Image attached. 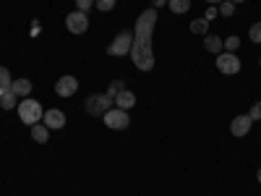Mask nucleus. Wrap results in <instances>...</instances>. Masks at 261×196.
<instances>
[{
	"mask_svg": "<svg viewBox=\"0 0 261 196\" xmlns=\"http://www.w3.org/2000/svg\"><path fill=\"white\" fill-rule=\"evenodd\" d=\"M157 27V8H146L136 18L134 29V47H130V60L139 71H151L154 68V47H151V37Z\"/></svg>",
	"mask_w": 261,
	"mask_h": 196,
	"instance_id": "nucleus-1",
	"label": "nucleus"
},
{
	"mask_svg": "<svg viewBox=\"0 0 261 196\" xmlns=\"http://www.w3.org/2000/svg\"><path fill=\"white\" fill-rule=\"evenodd\" d=\"M16 110H18V118H21V123H24V126H37V123H42V115H45V107H42L37 100H21L18 102V107H16Z\"/></svg>",
	"mask_w": 261,
	"mask_h": 196,
	"instance_id": "nucleus-2",
	"label": "nucleus"
},
{
	"mask_svg": "<svg viewBox=\"0 0 261 196\" xmlns=\"http://www.w3.org/2000/svg\"><path fill=\"white\" fill-rule=\"evenodd\" d=\"M217 60V71L220 74H225V76H235V74H241V68H243V63H241V58H238V53H220V55H214Z\"/></svg>",
	"mask_w": 261,
	"mask_h": 196,
	"instance_id": "nucleus-3",
	"label": "nucleus"
},
{
	"mask_svg": "<svg viewBox=\"0 0 261 196\" xmlns=\"http://www.w3.org/2000/svg\"><path fill=\"white\" fill-rule=\"evenodd\" d=\"M110 107H115V102L107 97V94H89L86 97V102H84V110L89 113V115H97V118H102Z\"/></svg>",
	"mask_w": 261,
	"mask_h": 196,
	"instance_id": "nucleus-4",
	"label": "nucleus"
},
{
	"mask_svg": "<svg viewBox=\"0 0 261 196\" xmlns=\"http://www.w3.org/2000/svg\"><path fill=\"white\" fill-rule=\"evenodd\" d=\"M130 47H134V34H130V32H120L110 45H107V55L125 58V55H130Z\"/></svg>",
	"mask_w": 261,
	"mask_h": 196,
	"instance_id": "nucleus-5",
	"label": "nucleus"
},
{
	"mask_svg": "<svg viewBox=\"0 0 261 196\" xmlns=\"http://www.w3.org/2000/svg\"><path fill=\"white\" fill-rule=\"evenodd\" d=\"M102 123L107 128H113V131H125L130 126V115L128 110H120V107H110L105 115H102Z\"/></svg>",
	"mask_w": 261,
	"mask_h": 196,
	"instance_id": "nucleus-6",
	"label": "nucleus"
},
{
	"mask_svg": "<svg viewBox=\"0 0 261 196\" xmlns=\"http://www.w3.org/2000/svg\"><path fill=\"white\" fill-rule=\"evenodd\" d=\"M65 27H68L71 34H84L86 29H89V13H84V11H71L68 16H65Z\"/></svg>",
	"mask_w": 261,
	"mask_h": 196,
	"instance_id": "nucleus-7",
	"label": "nucleus"
},
{
	"mask_svg": "<svg viewBox=\"0 0 261 196\" xmlns=\"http://www.w3.org/2000/svg\"><path fill=\"white\" fill-rule=\"evenodd\" d=\"M76 92H79V79H76V76L65 74V76H60V79L55 81V94H58V97L68 100V97H73Z\"/></svg>",
	"mask_w": 261,
	"mask_h": 196,
	"instance_id": "nucleus-8",
	"label": "nucleus"
},
{
	"mask_svg": "<svg viewBox=\"0 0 261 196\" xmlns=\"http://www.w3.org/2000/svg\"><path fill=\"white\" fill-rule=\"evenodd\" d=\"M251 126H253V120L248 118V113H246V115H235L232 123H230V134L238 136V139H243V136H248Z\"/></svg>",
	"mask_w": 261,
	"mask_h": 196,
	"instance_id": "nucleus-9",
	"label": "nucleus"
},
{
	"mask_svg": "<svg viewBox=\"0 0 261 196\" xmlns=\"http://www.w3.org/2000/svg\"><path fill=\"white\" fill-rule=\"evenodd\" d=\"M42 123H45L50 131H60L65 126V113L58 110V107H50V110H45V115H42Z\"/></svg>",
	"mask_w": 261,
	"mask_h": 196,
	"instance_id": "nucleus-10",
	"label": "nucleus"
},
{
	"mask_svg": "<svg viewBox=\"0 0 261 196\" xmlns=\"http://www.w3.org/2000/svg\"><path fill=\"white\" fill-rule=\"evenodd\" d=\"M32 89H34L32 79H13V84H11V92H13L18 100H27V97L32 94Z\"/></svg>",
	"mask_w": 261,
	"mask_h": 196,
	"instance_id": "nucleus-11",
	"label": "nucleus"
},
{
	"mask_svg": "<svg viewBox=\"0 0 261 196\" xmlns=\"http://www.w3.org/2000/svg\"><path fill=\"white\" fill-rule=\"evenodd\" d=\"M204 50L212 53V55L225 53V39H222V37H217V34H204Z\"/></svg>",
	"mask_w": 261,
	"mask_h": 196,
	"instance_id": "nucleus-12",
	"label": "nucleus"
},
{
	"mask_svg": "<svg viewBox=\"0 0 261 196\" xmlns=\"http://www.w3.org/2000/svg\"><path fill=\"white\" fill-rule=\"evenodd\" d=\"M136 105V94L130 89H123L118 97H115V107H120V110H130V107Z\"/></svg>",
	"mask_w": 261,
	"mask_h": 196,
	"instance_id": "nucleus-13",
	"label": "nucleus"
},
{
	"mask_svg": "<svg viewBox=\"0 0 261 196\" xmlns=\"http://www.w3.org/2000/svg\"><path fill=\"white\" fill-rule=\"evenodd\" d=\"M32 139H34L37 144H47V141H50V128H47L45 123L32 126Z\"/></svg>",
	"mask_w": 261,
	"mask_h": 196,
	"instance_id": "nucleus-14",
	"label": "nucleus"
},
{
	"mask_svg": "<svg viewBox=\"0 0 261 196\" xmlns=\"http://www.w3.org/2000/svg\"><path fill=\"white\" fill-rule=\"evenodd\" d=\"M167 8L175 16H183V13L191 11V0H167Z\"/></svg>",
	"mask_w": 261,
	"mask_h": 196,
	"instance_id": "nucleus-15",
	"label": "nucleus"
},
{
	"mask_svg": "<svg viewBox=\"0 0 261 196\" xmlns=\"http://www.w3.org/2000/svg\"><path fill=\"white\" fill-rule=\"evenodd\" d=\"M123 89H128V86H125V81H123V79H113V81H110V86H107V92H105V94H107V97H110V100L115 102V97H118Z\"/></svg>",
	"mask_w": 261,
	"mask_h": 196,
	"instance_id": "nucleus-16",
	"label": "nucleus"
},
{
	"mask_svg": "<svg viewBox=\"0 0 261 196\" xmlns=\"http://www.w3.org/2000/svg\"><path fill=\"white\" fill-rule=\"evenodd\" d=\"M191 32H193V34H201V37L209 34V21H206V18H193V21H191Z\"/></svg>",
	"mask_w": 261,
	"mask_h": 196,
	"instance_id": "nucleus-17",
	"label": "nucleus"
},
{
	"mask_svg": "<svg viewBox=\"0 0 261 196\" xmlns=\"http://www.w3.org/2000/svg\"><path fill=\"white\" fill-rule=\"evenodd\" d=\"M18 102H21V100L8 89V92L3 94V100H0V107H3V110H13V107H18Z\"/></svg>",
	"mask_w": 261,
	"mask_h": 196,
	"instance_id": "nucleus-18",
	"label": "nucleus"
},
{
	"mask_svg": "<svg viewBox=\"0 0 261 196\" xmlns=\"http://www.w3.org/2000/svg\"><path fill=\"white\" fill-rule=\"evenodd\" d=\"M238 50H241V37L238 34L225 37V53H238Z\"/></svg>",
	"mask_w": 261,
	"mask_h": 196,
	"instance_id": "nucleus-19",
	"label": "nucleus"
},
{
	"mask_svg": "<svg viewBox=\"0 0 261 196\" xmlns=\"http://www.w3.org/2000/svg\"><path fill=\"white\" fill-rule=\"evenodd\" d=\"M11 84H13L11 71L6 68V65H0V86H3V89H11Z\"/></svg>",
	"mask_w": 261,
	"mask_h": 196,
	"instance_id": "nucleus-20",
	"label": "nucleus"
},
{
	"mask_svg": "<svg viewBox=\"0 0 261 196\" xmlns=\"http://www.w3.org/2000/svg\"><path fill=\"white\" fill-rule=\"evenodd\" d=\"M217 8H220V16H232L235 13V3H232V0H222Z\"/></svg>",
	"mask_w": 261,
	"mask_h": 196,
	"instance_id": "nucleus-21",
	"label": "nucleus"
},
{
	"mask_svg": "<svg viewBox=\"0 0 261 196\" xmlns=\"http://www.w3.org/2000/svg\"><path fill=\"white\" fill-rule=\"evenodd\" d=\"M248 37H251V42H253V45H261V21H256V24L251 27Z\"/></svg>",
	"mask_w": 261,
	"mask_h": 196,
	"instance_id": "nucleus-22",
	"label": "nucleus"
},
{
	"mask_svg": "<svg viewBox=\"0 0 261 196\" xmlns=\"http://www.w3.org/2000/svg\"><path fill=\"white\" fill-rule=\"evenodd\" d=\"M115 3H118V0H97L94 8L102 11V13H107V11H113V8H115Z\"/></svg>",
	"mask_w": 261,
	"mask_h": 196,
	"instance_id": "nucleus-23",
	"label": "nucleus"
},
{
	"mask_svg": "<svg viewBox=\"0 0 261 196\" xmlns=\"http://www.w3.org/2000/svg\"><path fill=\"white\" fill-rule=\"evenodd\" d=\"M97 0H76V11H84V13H89L94 8Z\"/></svg>",
	"mask_w": 261,
	"mask_h": 196,
	"instance_id": "nucleus-24",
	"label": "nucleus"
},
{
	"mask_svg": "<svg viewBox=\"0 0 261 196\" xmlns=\"http://www.w3.org/2000/svg\"><path fill=\"white\" fill-rule=\"evenodd\" d=\"M248 118H251V120H261V102H253V105H251Z\"/></svg>",
	"mask_w": 261,
	"mask_h": 196,
	"instance_id": "nucleus-25",
	"label": "nucleus"
},
{
	"mask_svg": "<svg viewBox=\"0 0 261 196\" xmlns=\"http://www.w3.org/2000/svg\"><path fill=\"white\" fill-rule=\"evenodd\" d=\"M217 16H220V8H217V6H209V8H206V13H204V18H206V21H214Z\"/></svg>",
	"mask_w": 261,
	"mask_h": 196,
	"instance_id": "nucleus-26",
	"label": "nucleus"
},
{
	"mask_svg": "<svg viewBox=\"0 0 261 196\" xmlns=\"http://www.w3.org/2000/svg\"><path fill=\"white\" fill-rule=\"evenodd\" d=\"M162 6H167V0H151V8H162Z\"/></svg>",
	"mask_w": 261,
	"mask_h": 196,
	"instance_id": "nucleus-27",
	"label": "nucleus"
},
{
	"mask_svg": "<svg viewBox=\"0 0 261 196\" xmlns=\"http://www.w3.org/2000/svg\"><path fill=\"white\" fill-rule=\"evenodd\" d=\"M206 3H209V6H220V3H222V0H206Z\"/></svg>",
	"mask_w": 261,
	"mask_h": 196,
	"instance_id": "nucleus-28",
	"label": "nucleus"
},
{
	"mask_svg": "<svg viewBox=\"0 0 261 196\" xmlns=\"http://www.w3.org/2000/svg\"><path fill=\"white\" fill-rule=\"evenodd\" d=\"M6 92H8V89H3V86H0V100H3V94H6Z\"/></svg>",
	"mask_w": 261,
	"mask_h": 196,
	"instance_id": "nucleus-29",
	"label": "nucleus"
},
{
	"mask_svg": "<svg viewBox=\"0 0 261 196\" xmlns=\"http://www.w3.org/2000/svg\"><path fill=\"white\" fill-rule=\"evenodd\" d=\"M256 178H258V183H261V167H258V173H256Z\"/></svg>",
	"mask_w": 261,
	"mask_h": 196,
	"instance_id": "nucleus-30",
	"label": "nucleus"
},
{
	"mask_svg": "<svg viewBox=\"0 0 261 196\" xmlns=\"http://www.w3.org/2000/svg\"><path fill=\"white\" fill-rule=\"evenodd\" d=\"M232 3H235V6H238V3H246V0H232Z\"/></svg>",
	"mask_w": 261,
	"mask_h": 196,
	"instance_id": "nucleus-31",
	"label": "nucleus"
},
{
	"mask_svg": "<svg viewBox=\"0 0 261 196\" xmlns=\"http://www.w3.org/2000/svg\"><path fill=\"white\" fill-rule=\"evenodd\" d=\"M258 63H261V58H258Z\"/></svg>",
	"mask_w": 261,
	"mask_h": 196,
	"instance_id": "nucleus-32",
	"label": "nucleus"
}]
</instances>
